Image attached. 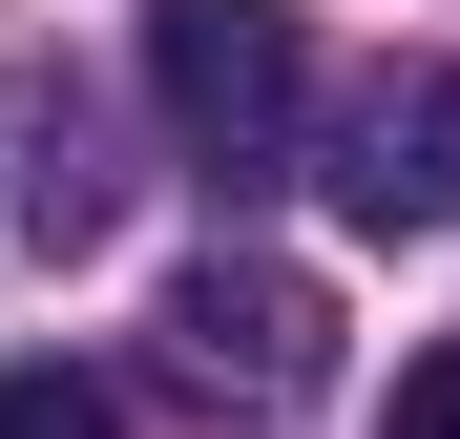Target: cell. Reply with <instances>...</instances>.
Masks as SVG:
<instances>
[{
  "label": "cell",
  "instance_id": "7a4b0ae2",
  "mask_svg": "<svg viewBox=\"0 0 460 439\" xmlns=\"http://www.w3.org/2000/svg\"><path fill=\"white\" fill-rule=\"evenodd\" d=\"M146 335H168V377H189L209 418H293V398L335 377V293L293 272V251H189Z\"/></svg>",
  "mask_w": 460,
  "mask_h": 439
},
{
  "label": "cell",
  "instance_id": "5b68a950",
  "mask_svg": "<svg viewBox=\"0 0 460 439\" xmlns=\"http://www.w3.org/2000/svg\"><path fill=\"white\" fill-rule=\"evenodd\" d=\"M0 439H126V398L84 356H0Z\"/></svg>",
  "mask_w": 460,
  "mask_h": 439
},
{
  "label": "cell",
  "instance_id": "3957f363",
  "mask_svg": "<svg viewBox=\"0 0 460 439\" xmlns=\"http://www.w3.org/2000/svg\"><path fill=\"white\" fill-rule=\"evenodd\" d=\"M314 189L356 231H460V63H376L314 105Z\"/></svg>",
  "mask_w": 460,
  "mask_h": 439
},
{
  "label": "cell",
  "instance_id": "277c9868",
  "mask_svg": "<svg viewBox=\"0 0 460 439\" xmlns=\"http://www.w3.org/2000/svg\"><path fill=\"white\" fill-rule=\"evenodd\" d=\"M0 209H22V251H105L126 231V146H105V105L63 63H0Z\"/></svg>",
  "mask_w": 460,
  "mask_h": 439
},
{
  "label": "cell",
  "instance_id": "6da1fadb",
  "mask_svg": "<svg viewBox=\"0 0 460 439\" xmlns=\"http://www.w3.org/2000/svg\"><path fill=\"white\" fill-rule=\"evenodd\" d=\"M146 105H168L189 168H293V126H314L293 0H146Z\"/></svg>",
  "mask_w": 460,
  "mask_h": 439
},
{
  "label": "cell",
  "instance_id": "8992f818",
  "mask_svg": "<svg viewBox=\"0 0 460 439\" xmlns=\"http://www.w3.org/2000/svg\"><path fill=\"white\" fill-rule=\"evenodd\" d=\"M398 439H460V335H439V356H398Z\"/></svg>",
  "mask_w": 460,
  "mask_h": 439
}]
</instances>
